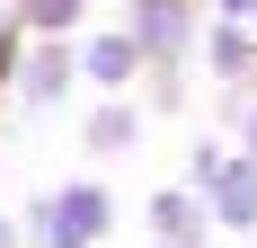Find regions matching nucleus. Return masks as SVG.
Listing matches in <instances>:
<instances>
[{"label":"nucleus","mask_w":257,"mask_h":248,"mask_svg":"<svg viewBox=\"0 0 257 248\" xmlns=\"http://www.w3.org/2000/svg\"><path fill=\"white\" fill-rule=\"evenodd\" d=\"M133 36L142 45H178L186 36V0H133Z\"/></svg>","instance_id":"1"},{"label":"nucleus","mask_w":257,"mask_h":248,"mask_svg":"<svg viewBox=\"0 0 257 248\" xmlns=\"http://www.w3.org/2000/svg\"><path fill=\"white\" fill-rule=\"evenodd\" d=\"M213 62H222V71H248L257 45H248V36H213Z\"/></svg>","instance_id":"2"},{"label":"nucleus","mask_w":257,"mask_h":248,"mask_svg":"<svg viewBox=\"0 0 257 248\" xmlns=\"http://www.w3.org/2000/svg\"><path fill=\"white\" fill-rule=\"evenodd\" d=\"M71 9H80V0H27V18H36V27H62Z\"/></svg>","instance_id":"4"},{"label":"nucleus","mask_w":257,"mask_h":248,"mask_svg":"<svg viewBox=\"0 0 257 248\" xmlns=\"http://www.w3.org/2000/svg\"><path fill=\"white\" fill-rule=\"evenodd\" d=\"M89 62H98V80H124V62H133V45H124V36H106V45L89 53Z\"/></svg>","instance_id":"3"}]
</instances>
